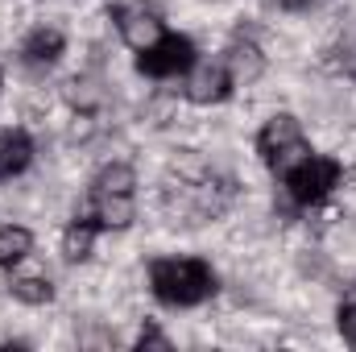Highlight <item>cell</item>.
<instances>
[{"label":"cell","instance_id":"cell-13","mask_svg":"<svg viewBox=\"0 0 356 352\" xmlns=\"http://www.w3.org/2000/svg\"><path fill=\"white\" fill-rule=\"evenodd\" d=\"M8 294L21 298V303H29V307H42V303L54 298V286H50V278H13Z\"/></svg>","mask_w":356,"mask_h":352},{"label":"cell","instance_id":"cell-6","mask_svg":"<svg viewBox=\"0 0 356 352\" xmlns=\"http://www.w3.org/2000/svg\"><path fill=\"white\" fill-rule=\"evenodd\" d=\"M112 21H116L120 38H124L133 50H145L149 42H158V38L166 33L158 4H145V0H120V4L112 8Z\"/></svg>","mask_w":356,"mask_h":352},{"label":"cell","instance_id":"cell-8","mask_svg":"<svg viewBox=\"0 0 356 352\" xmlns=\"http://www.w3.org/2000/svg\"><path fill=\"white\" fill-rule=\"evenodd\" d=\"M63 50H67L63 29H54V25H38V29L21 42V63H25V67H54V63L63 58Z\"/></svg>","mask_w":356,"mask_h":352},{"label":"cell","instance_id":"cell-16","mask_svg":"<svg viewBox=\"0 0 356 352\" xmlns=\"http://www.w3.org/2000/svg\"><path fill=\"white\" fill-rule=\"evenodd\" d=\"M277 4H282V8H290V13H298V8H307L311 0H277Z\"/></svg>","mask_w":356,"mask_h":352},{"label":"cell","instance_id":"cell-15","mask_svg":"<svg viewBox=\"0 0 356 352\" xmlns=\"http://www.w3.org/2000/svg\"><path fill=\"white\" fill-rule=\"evenodd\" d=\"M149 344H154V349H170V340H166L158 328H145V332L137 336V349H149Z\"/></svg>","mask_w":356,"mask_h":352},{"label":"cell","instance_id":"cell-10","mask_svg":"<svg viewBox=\"0 0 356 352\" xmlns=\"http://www.w3.org/2000/svg\"><path fill=\"white\" fill-rule=\"evenodd\" d=\"M224 67H228V75H232L236 88H241V83H253V79L261 75V50H257L253 42H232L228 54H224Z\"/></svg>","mask_w":356,"mask_h":352},{"label":"cell","instance_id":"cell-9","mask_svg":"<svg viewBox=\"0 0 356 352\" xmlns=\"http://www.w3.org/2000/svg\"><path fill=\"white\" fill-rule=\"evenodd\" d=\"M33 162V137L25 129H0V182L17 178Z\"/></svg>","mask_w":356,"mask_h":352},{"label":"cell","instance_id":"cell-17","mask_svg":"<svg viewBox=\"0 0 356 352\" xmlns=\"http://www.w3.org/2000/svg\"><path fill=\"white\" fill-rule=\"evenodd\" d=\"M0 91H4V71H0Z\"/></svg>","mask_w":356,"mask_h":352},{"label":"cell","instance_id":"cell-2","mask_svg":"<svg viewBox=\"0 0 356 352\" xmlns=\"http://www.w3.org/2000/svg\"><path fill=\"white\" fill-rule=\"evenodd\" d=\"M340 178H344V166L336 162V158H327V154H302L286 175V195L298 203V207H315V203H323L336 186H340Z\"/></svg>","mask_w":356,"mask_h":352},{"label":"cell","instance_id":"cell-14","mask_svg":"<svg viewBox=\"0 0 356 352\" xmlns=\"http://www.w3.org/2000/svg\"><path fill=\"white\" fill-rule=\"evenodd\" d=\"M340 336H344V340L356 349V298L340 307Z\"/></svg>","mask_w":356,"mask_h":352},{"label":"cell","instance_id":"cell-3","mask_svg":"<svg viewBox=\"0 0 356 352\" xmlns=\"http://www.w3.org/2000/svg\"><path fill=\"white\" fill-rule=\"evenodd\" d=\"M257 154L273 175H286L302 154H311V145L302 137V125L290 112H282V116H269L266 129L257 133Z\"/></svg>","mask_w":356,"mask_h":352},{"label":"cell","instance_id":"cell-1","mask_svg":"<svg viewBox=\"0 0 356 352\" xmlns=\"http://www.w3.org/2000/svg\"><path fill=\"white\" fill-rule=\"evenodd\" d=\"M149 290L166 307H199L216 294V269L199 257H158L149 265Z\"/></svg>","mask_w":356,"mask_h":352},{"label":"cell","instance_id":"cell-4","mask_svg":"<svg viewBox=\"0 0 356 352\" xmlns=\"http://www.w3.org/2000/svg\"><path fill=\"white\" fill-rule=\"evenodd\" d=\"M137 71L149 79H178L195 71V42L186 33H162L145 50H137Z\"/></svg>","mask_w":356,"mask_h":352},{"label":"cell","instance_id":"cell-7","mask_svg":"<svg viewBox=\"0 0 356 352\" xmlns=\"http://www.w3.org/2000/svg\"><path fill=\"white\" fill-rule=\"evenodd\" d=\"M232 75H228V67H224V58L220 63H211V67H199L195 75H191V83H186V99H195V104H224L228 95H232Z\"/></svg>","mask_w":356,"mask_h":352},{"label":"cell","instance_id":"cell-11","mask_svg":"<svg viewBox=\"0 0 356 352\" xmlns=\"http://www.w3.org/2000/svg\"><path fill=\"white\" fill-rule=\"evenodd\" d=\"M29 249H33V232L29 228H21V224H4L0 228V269L21 265L29 257Z\"/></svg>","mask_w":356,"mask_h":352},{"label":"cell","instance_id":"cell-5","mask_svg":"<svg viewBox=\"0 0 356 352\" xmlns=\"http://www.w3.org/2000/svg\"><path fill=\"white\" fill-rule=\"evenodd\" d=\"M133 211H137L133 207V191H108V186L91 182L88 199H83V207L75 216L88 220L95 232H120V228L133 224Z\"/></svg>","mask_w":356,"mask_h":352},{"label":"cell","instance_id":"cell-12","mask_svg":"<svg viewBox=\"0 0 356 352\" xmlns=\"http://www.w3.org/2000/svg\"><path fill=\"white\" fill-rule=\"evenodd\" d=\"M95 237H99V232L91 228L88 220H79V216H75V220L67 224V232H63V257H67V262H88Z\"/></svg>","mask_w":356,"mask_h":352}]
</instances>
